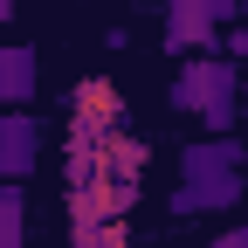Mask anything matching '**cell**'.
Masks as SVG:
<instances>
[{
  "label": "cell",
  "instance_id": "5b68a950",
  "mask_svg": "<svg viewBox=\"0 0 248 248\" xmlns=\"http://www.w3.org/2000/svg\"><path fill=\"white\" fill-rule=\"evenodd\" d=\"M42 90V55L28 42H7L0 35V110H28Z\"/></svg>",
  "mask_w": 248,
  "mask_h": 248
},
{
  "label": "cell",
  "instance_id": "ba28073f",
  "mask_svg": "<svg viewBox=\"0 0 248 248\" xmlns=\"http://www.w3.org/2000/svg\"><path fill=\"white\" fill-rule=\"evenodd\" d=\"M76 248H124L131 234H124V221H90V228H69Z\"/></svg>",
  "mask_w": 248,
  "mask_h": 248
},
{
  "label": "cell",
  "instance_id": "6da1fadb",
  "mask_svg": "<svg viewBox=\"0 0 248 248\" xmlns=\"http://www.w3.org/2000/svg\"><path fill=\"white\" fill-rule=\"evenodd\" d=\"M248 152L241 138H193L179 152V186L166 193V214L172 221H200V214H234L248 200Z\"/></svg>",
  "mask_w": 248,
  "mask_h": 248
},
{
  "label": "cell",
  "instance_id": "52a82bcc",
  "mask_svg": "<svg viewBox=\"0 0 248 248\" xmlns=\"http://www.w3.org/2000/svg\"><path fill=\"white\" fill-rule=\"evenodd\" d=\"M28 241V186H0V248Z\"/></svg>",
  "mask_w": 248,
  "mask_h": 248
},
{
  "label": "cell",
  "instance_id": "7a4b0ae2",
  "mask_svg": "<svg viewBox=\"0 0 248 248\" xmlns=\"http://www.w3.org/2000/svg\"><path fill=\"white\" fill-rule=\"evenodd\" d=\"M234 97H241V76L221 55H186V69L166 90V104L179 117H193L207 138H234Z\"/></svg>",
  "mask_w": 248,
  "mask_h": 248
},
{
  "label": "cell",
  "instance_id": "30bf717a",
  "mask_svg": "<svg viewBox=\"0 0 248 248\" xmlns=\"http://www.w3.org/2000/svg\"><path fill=\"white\" fill-rule=\"evenodd\" d=\"M207 248H248V221H228V228H221V234H214Z\"/></svg>",
  "mask_w": 248,
  "mask_h": 248
},
{
  "label": "cell",
  "instance_id": "8992f818",
  "mask_svg": "<svg viewBox=\"0 0 248 248\" xmlns=\"http://www.w3.org/2000/svg\"><path fill=\"white\" fill-rule=\"evenodd\" d=\"M69 117H76V131H90V138L124 131V104H117L110 83H76L69 90Z\"/></svg>",
  "mask_w": 248,
  "mask_h": 248
},
{
  "label": "cell",
  "instance_id": "3957f363",
  "mask_svg": "<svg viewBox=\"0 0 248 248\" xmlns=\"http://www.w3.org/2000/svg\"><path fill=\"white\" fill-rule=\"evenodd\" d=\"M42 166V117L35 110H0V186L35 179Z\"/></svg>",
  "mask_w": 248,
  "mask_h": 248
},
{
  "label": "cell",
  "instance_id": "277c9868",
  "mask_svg": "<svg viewBox=\"0 0 248 248\" xmlns=\"http://www.w3.org/2000/svg\"><path fill=\"white\" fill-rule=\"evenodd\" d=\"M159 14H166V48L172 55H214L221 48V28L207 21L200 0H159Z\"/></svg>",
  "mask_w": 248,
  "mask_h": 248
},
{
  "label": "cell",
  "instance_id": "8fae6325",
  "mask_svg": "<svg viewBox=\"0 0 248 248\" xmlns=\"http://www.w3.org/2000/svg\"><path fill=\"white\" fill-rule=\"evenodd\" d=\"M14 7H21V0H0V28H7V21H14Z\"/></svg>",
  "mask_w": 248,
  "mask_h": 248
},
{
  "label": "cell",
  "instance_id": "9c48e42d",
  "mask_svg": "<svg viewBox=\"0 0 248 248\" xmlns=\"http://www.w3.org/2000/svg\"><path fill=\"white\" fill-rule=\"evenodd\" d=\"M200 7H207V21H214V28H234V14H241V0H200Z\"/></svg>",
  "mask_w": 248,
  "mask_h": 248
}]
</instances>
